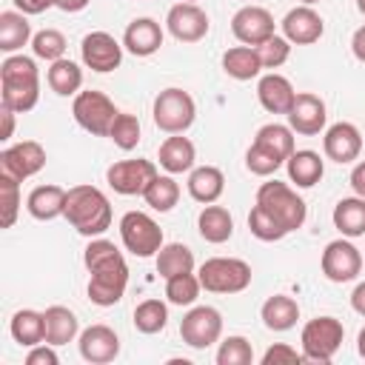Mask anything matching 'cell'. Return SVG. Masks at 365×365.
<instances>
[{
  "label": "cell",
  "mask_w": 365,
  "mask_h": 365,
  "mask_svg": "<svg viewBox=\"0 0 365 365\" xmlns=\"http://www.w3.org/2000/svg\"><path fill=\"white\" fill-rule=\"evenodd\" d=\"M83 262L88 268V299L100 308L117 305L128 285V265L123 251L111 240L94 237L83 251Z\"/></svg>",
  "instance_id": "obj_1"
},
{
  "label": "cell",
  "mask_w": 365,
  "mask_h": 365,
  "mask_svg": "<svg viewBox=\"0 0 365 365\" xmlns=\"http://www.w3.org/2000/svg\"><path fill=\"white\" fill-rule=\"evenodd\" d=\"M40 100V71L34 57L9 54L0 63V103L17 114H26Z\"/></svg>",
  "instance_id": "obj_2"
},
{
  "label": "cell",
  "mask_w": 365,
  "mask_h": 365,
  "mask_svg": "<svg viewBox=\"0 0 365 365\" xmlns=\"http://www.w3.org/2000/svg\"><path fill=\"white\" fill-rule=\"evenodd\" d=\"M63 217L71 222V228L77 234L94 240L111 228V202L97 185L80 182V185L68 188Z\"/></svg>",
  "instance_id": "obj_3"
},
{
  "label": "cell",
  "mask_w": 365,
  "mask_h": 365,
  "mask_svg": "<svg viewBox=\"0 0 365 365\" xmlns=\"http://www.w3.org/2000/svg\"><path fill=\"white\" fill-rule=\"evenodd\" d=\"M257 205H262L288 234L302 228L305 217H308V205L297 194V188H291L288 182H279V180H268L257 188Z\"/></svg>",
  "instance_id": "obj_4"
},
{
  "label": "cell",
  "mask_w": 365,
  "mask_h": 365,
  "mask_svg": "<svg viewBox=\"0 0 365 365\" xmlns=\"http://www.w3.org/2000/svg\"><path fill=\"white\" fill-rule=\"evenodd\" d=\"M200 282L211 294H240L251 285V265L240 257H211L197 271Z\"/></svg>",
  "instance_id": "obj_5"
},
{
  "label": "cell",
  "mask_w": 365,
  "mask_h": 365,
  "mask_svg": "<svg viewBox=\"0 0 365 365\" xmlns=\"http://www.w3.org/2000/svg\"><path fill=\"white\" fill-rule=\"evenodd\" d=\"M151 117H154V125L165 134H182L191 128L194 117H197V103L188 91L171 86V88H163L157 97H154V106H151Z\"/></svg>",
  "instance_id": "obj_6"
},
{
  "label": "cell",
  "mask_w": 365,
  "mask_h": 365,
  "mask_svg": "<svg viewBox=\"0 0 365 365\" xmlns=\"http://www.w3.org/2000/svg\"><path fill=\"white\" fill-rule=\"evenodd\" d=\"M345 339V325L336 317H314L302 325L299 345L308 362H331Z\"/></svg>",
  "instance_id": "obj_7"
},
{
  "label": "cell",
  "mask_w": 365,
  "mask_h": 365,
  "mask_svg": "<svg viewBox=\"0 0 365 365\" xmlns=\"http://www.w3.org/2000/svg\"><path fill=\"white\" fill-rule=\"evenodd\" d=\"M120 240H123L125 251L140 259L157 257V251L165 245L160 222L145 211H125L120 217Z\"/></svg>",
  "instance_id": "obj_8"
},
{
  "label": "cell",
  "mask_w": 365,
  "mask_h": 365,
  "mask_svg": "<svg viewBox=\"0 0 365 365\" xmlns=\"http://www.w3.org/2000/svg\"><path fill=\"white\" fill-rule=\"evenodd\" d=\"M71 114L77 120L80 128H86L88 134L94 137H108L111 131V123L114 117L120 114L117 106L111 103V97H106L103 91H77L74 94V103H71Z\"/></svg>",
  "instance_id": "obj_9"
},
{
  "label": "cell",
  "mask_w": 365,
  "mask_h": 365,
  "mask_svg": "<svg viewBox=\"0 0 365 365\" xmlns=\"http://www.w3.org/2000/svg\"><path fill=\"white\" fill-rule=\"evenodd\" d=\"M180 336L194 351L211 348L222 336V314L211 305H194L180 322Z\"/></svg>",
  "instance_id": "obj_10"
},
{
  "label": "cell",
  "mask_w": 365,
  "mask_h": 365,
  "mask_svg": "<svg viewBox=\"0 0 365 365\" xmlns=\"http://www.w3.org/2000/svg\"><path fill=\"white\" fill-rule=\"evenodd\" d=\"M160 171H157V165L151 160H143V157H137V160H117V163H111L106 168V182L117 194H123V197H137V194L143 197V191L151 185V180Z\"/></svg>",
  "instance_id": "obj_11"
},
{
  "label": "cell",
  "mask_w": 365,
  "mask_h": 365,
  "mask_svg": "<svg viewBox=\"0 0 365 365\" xmlns=\"http://www.w3.org/2000/svg\"><path fill=\"white\" fill-rule=\"evenodd\" d=\"M319 268L325 274V279L331 282H351L359 277L362 271V251L348 240V237H339V240H331L322 251V259H319Z\"/></svg>",
  "instance_id": "obj_12"
},
{
  "label": "cell",
  "mask_w": 365,
  "mask_h": 365,
  "mask_svg": "<svg viewBox=\"0 0 365 365\" xmlns=\"http://www.w3.org/2000/svg\"><path fill=\"white\" fill-rule=\"evenodd\" d=\"M46 165V148L37 140H23L0 151V174L17 182L34 177Z\"/></svg>",
  "instance_id": "obj_13"
},
{
  "label": "cell",
  "mask_w": 365,
  "mask_h": 365,
  "mask_svg": "<svg viewBox=\"0 0 365 365\" xmlns=\"http://www.w3.org/2000/svg\"><path fill=\"white\" fill-rule=\"evenodd\" d=\"M231 34L242 46H259L268 37L277 34V23H274V17H271L268 9L248 3V6H242V9L234 11V17H231Z\"/></svg>",
  "instance_id": "obj_14"
},
{
  "label": "cell",
  "mask_w": 365,
  "mask_h": 365,
  "mask_svg": "<svg viewBox=\"0 0 365 365\" xmlns=\"http://www.w3.org/2000/svg\"><path fill=\"white\" fill-rule=\"evenodd\" d=\"M80 57L86 68L97 74H108L123 63V43H117L108 31H88L80 40Z\"/></svg>",
  "instance_id": "obj_15"
},
{
  "label": "cell",
  "mask_w": 365,
  "mask_h": 365,
  "mask_svg": "<svg viewBox=\"0 0 365 365\" xmlns=\"http://www.w3.org/2000/svg\"><path fill=\"white\" fill-rule=\"evenodd\" d=\"M165 29H168V34H171L174 40H180V43H200V40L208 34L211 23H208V14H205L197 3L180 0V3H174V6L168 9V14H165Z\"/></svg>",
  "instance_id": "obj_16"
},
{
  "label": "cell",
  "mask_w": 365,
  "mask_h": 365,
  "mask_svg": "<svg viewBox=\"0 0 365 365\" xmlns=\"http://www.w3.org/2000/svg\"><path fill=\"white\" fill-rule=\"evenodd\" d=\"M285 117H288V125H291L294 134L317 137L319 131H325V123H328L325 100L311 94V91H299L294 97V106H291V111Z\"/></svg>",
  "instance_id": "obj_17"
},
{
  "label": "cell",
  "mask_w": 365,
  "mask_h": 365,
  "mask_svg": "<svg viewBox=\"0 0 365 365\" xmlns=\"http://www.w3.org/2000/svg\"><path fill=\"white\" fill-rule=\"evenodd\" d=\"M77 345H80V356L91 365H106V362H114L120 356V336L114 328H108L103 322L80 331Z\"/></svg>",
  "instance_id": "obj_18"
},
{
  "label": "cell",
  "mask_w": 365,
  "mask_h": 365,
  "mask_svg": "<svg viewBox=\"0 0 365 365\" xmlns=\"http://www.w3.org/2000/svg\"><path fill=\"white\" fill-rule=\"evenodd\" d=\"M362 151V134L354 123H334L322 134V154L339 165H348Z\"/></svg>",
  "instance_id": "obj_19"
},
{
  "label": "cell",
  "mask_w": 365,
  "mask_h": 365,
  "mask_svg": "<svg viewBox=\"0 0 365 365\" xmlns=\"http://www.w3.org/2000/svg\"><path fill=\"white\" fill-rule=\"evenodd\" d=\"M282 37L291 46H311L322 37L325 31V20L319 17V11H314L311 6H297L282 17Z\"/></svg>",
  "instance_id": "obj_20"
},
{
  "label": "cell",
  "mask_w": 365,
  "mask_h": 365,
  "mask_svg": "<svg viewBox=\"0 0 365 365\" xmlns=\"http://www.w3.org/2000/svg\"><path fill=\"white\" fill-rule=\"evenodd\" d=\"M163 46V26L154 17H134L123 31V48L134 57H151Z\"/></svg>",
  "instance_id": "obj_21"
},
{
  "label": "cell",
  "mask_w": 365,
  "mask_h": 365,
  "mask_svg": "<svg viewBox=\"0 0 365 365\" xmlns=\"http://www.w3.org/2000/svg\"><path fill=\"white\" fill-rule=\"evenodd\" d=\"M294 97H297V91H294L291 80L277 71L262 74L257 83V100L268 114H288L294 106Z\"/></svg>",
  "instance_id": "obj_22"
},
{
  "label": "cell",
  "mask_w": 365,
  "mask_h": 365,
  "mask_svg": "<svg viewBox=\"0 0 365 365\" xmlns=\"http://www.w3.org/2000/svg\"><path fill=\"white\" fill-rule=\"evenodd\" d=\"M160 168L165 174H182V171H191L194 168V160H197V148L188 137L182 134H171L160 143Z\"/></svg>",
  "instance_id": "obj_23"
},
{
  "label": "cell",
  "mask_w": 365,
  "mask_h": 365,
  "mask_svg": "<svg viewBox=\"0 0 365 365\" xmlns=\"http://www.w3.org/2000/svg\"><path fill=\"white\" fill-rule=\"evenodd\" d=\"M285 171L297 188H314L325 174V160L311 148H299L285 160Z\"/></svg>",
  "instance_id": "obj_24"
},
{
  "label": "cell",
  "mask_w": 365,
  "mask_h": 365,
  "mask_svg": "<svg viewBox=\"0 0 365 365\" xmlns=\"http://www.w3.org/2000/svg\"><path fill=\"white\" fill-rule=\"evenodd\" d=\"M66 194H68V188H60V185H51V182L37 185L26 197V211L34 220H43V222L46 220H54V217H63V211H66Z\"/></svg>",
  "instance_id": "obj_25"
},
{
  "label": "cell",
  "mask_w": 365,
  "mask_h": 365,
  "mask_svg": "<svg viewBox=\"0 0 365 365\" xmlns=\"http://www.w3.org/2000/svg\"><path fill=\"white\" fill-rule=\"evenodd\" d=\"M185 185H188L191 200L208 205V202H217V200L222 197V191H225V177H222V171H220L217 165H197V168L188 171V182H185Z\"/></svg>",
  "instance_id": "obj_26"
},
{
  "label": "cell",
  "mask_w": 365,
  "mask_h": 365,
  "mask_svg": "<svg viewBox=\"0 0 365 365\" xmlns=\"http://www.w3.org/2000/svg\"><path fill=\"white\" fill-rule=\"evenodd\" d=\"M197 231H200V237H202L205 242H211V245L228 242L231 234H234V217L228 214L225 205L208 202V205H202V211H200V217H197Z\"/></svg>",
  "instance_id": "obj_27"
},
{
  "label": "cell",
  "mask_w": 365,
  "mask_h": 365,
  "mask_svg": "<svg viewBox=\"0 0 365 365\" xmlns=\"http://www.w3.org/2000/svg\"><path fill=\"white\" fill-rule=\"evenodd\" d=\"M259 317L268 331H291L299 319V302L288 294H274L262 302Z\"/></svg>",
  "instance_id": "obj_28"
},
{
  "label": "cell",
  "mask_w": 365,
  "mask_h": 365,
  "mask_svg": "<svg viewBox=\"0 0 365 365\" xmlns=\"http://www.w3.org/2000/svg\"><path fill=\"white\" fill-rule=\"evenodd\" d=\"M43 317H46V342L54 348L74 342V336L80 334V319L66 305H51L43 311Z\"/></svg>",
  "instance_id": "obj_29"
},
{
  "label": "cell",
  "mask_w": 365,
  "mask_h": 365,
  "mask_svg": "<svg viewBox=\"0 0 365 365\" xmlns=\"http://www.w3.org/2000/svg\"><path fill=\"white\" fill-rule=\"evenodd\" d=\"M334 228L348 237V240H356V237H365V197H342L336 205H334Z\"/></svg>",
  "instance_id": "obj_30"
},
{
  "label": "cell",
  "mask_w": 365,
  "mask_h": 365,
  "mask_svg": "<svg viewBox=\"0 0 365 365\" xmlns=\"http://www.w3.org/2000/svg\"><path fill=\"white\" fill-rule=\"evenodd\" d=\"M9 331H11V339L23 348H31V345H40L46 342V317L43 311H34V308H20L11 322H9Z\"/></svg>",
  "instance_id": "obj_31"
},
{
  "label": "cell",
  "mask_w": 365,
  "mask_h": 365,
  "mask_svg": "<svg viewBox=\"0 0 365 365\" xmlns=\"http://www.w3.org/2000/svg\"><path fill=\"white\" fill-rule=\"evenodd\" d=\"M31 23L23 11H3L0 14V51L17 54L23 46L31 43Z\"/></svg>",
  "instance_id": "obj_32"
},
{
  "label": "cell",
  "mask_w": 365,
  "mask_h": 365,
  "mask_svg": "<svg viewBox=\"0 0 365 365\" xmlns=\"http://www.w3.org/2000/svg\"><path fill=\"white\" fill-rule=\"evenodd\" d=\"M46 83H48V88H51L54 94H60V97H74V94L80 91V86H83V68H80L74 60L60 57V60H54V63L48 66Z\"/></svg>",
  "instance_id": "obj_33"
},
{
  "label": "cell",
  "mask_w": 365,
  "mask_h": 365,
  "mask_svg": "<svg viewBox=\"0 0 365 365\" xmlns=\"http://www.w3.org/2000/svg\"><path fill=\"white\" fill-rule=\"evenodd\" d=\"M222 71L234 80H254L262 71L259 54L254 46H234L222 54Z\"/></svg>",
  "instance_id": "obj_34"
},
{
  "label": "cell",
  "mask_w": 365,
  "mask_h": 365,
  "mask_svg": "<svg viewBox=\"0 0 365 365\" xmlns=\"http://www.w3.org/2000/svg\"><path fill=\"white\" fill-rule=\"evenodd\" d=\"M194 271V251L182 242H165L157 251V274L163 279L177 277V274H188Z\"/></svg>",
  "instance_id": "obj_35"
},
{
  "label": "cell",
  "mask_w": 365,
  "mask_h": 365,
  "mask_svg": "<svg viewBox=\"0 0 365 365\" xmlns=\"http://www.w3.org/2000/svg\"><path fill=\"white\" fill-rule=\"evenodd\" d=\"M143 200L148 208L165 214L180 202V182L174 180V174H157L151 180V185L143 191Z\"/></svg>",
  "instance_id": "obj_36"
},
{
  "label": "cell",
  "mask_w": 365,
  "mask_h": 365,
  "mask_svg": "<svg viewBox=\"0 0 365 365\" xmlns=\"http://www.w3.org/2000/svg\"><path fill=\"white\" fill-rule=\"evenodd\" d=\"M254 143H259L262 148L274 151L279 160H288L297 151L294 148V131H291V125H282V123H265L254 134Z\"/></svg>",
  "instance_id": "obj_37"
},
{
  "label": "cell",
  "mask_w": 365,
  "mask_h": 365,
  "mask_svg": "<svg viewBox=\"0 0 365 365\" xmlns=\"http://www.w3.org/2000/svg\"><path fill=\"white\" fill-rule=\"evenodd\" d=\"M168 325V305L163 299H143L134 308V328L140 334H160Z\"/></svg>",
  "instance_id": "obj_38"
},
{
  "label": "cell",
  "mask_w": 365,
  "mask_h": 365,
  "mask_svg": "<svg viewBox=\"0 0 365 365\" xmlns=\"http://www.w3.org/2000/svg\"><path fill=\"white\" fill-rule=\"evenodd\" d=\"M200 291H202V282H200V277L194 271L165 279V297H168L171 305H194Z\"/></svg>",
  "instance_id": "obj_39"
},
{
  "label": "cell",
  "mask_w": 365,
  "mask_h": 365,
  "mask_svg": "<svg viewBox=\"0 0 365 365\" xmlns=\"http://www.w3.org/2000/svg\"><path fill=\"white\" fill-rule=\"evenodd\" d=\"M140 134H143L140 120H137L134 114H128V111H120V114L114 117V123H111V131H108L111 143H114L120 151H131V148H137Z\"/></svg>",
  "instance_id": "obj_40"
},
{
  "label": "cell",
  "mask_w": 365,
  "mask_h": 365,
  "mask_svg": "<svg viewBox=\"0 0 365 365\" xmlns=\"http://www.w3.org/2000/svg\"><path fill=\"white\" fill-rule=\"evenodd\" d=\"M254 362V348L245 336L231 334L220 342L217 348V365H251Z\"/></svg>",
  "instance_id": "obj_41"
},
{
  "label": "cell",
  "mask_w": 365,
  "mask_h": 365,
  "mask_svg": "<svg viewBox=\"0 0 365 365\" xmlns=\"http://www.w3.org/2000/svg\"><path fill=\"white\" fill-rule=\"evenodd\" d=\"M66 37H63V31H57V29H43V31H37L34 37H31V51H34V57H40V60H46V63H54V60H60V57H66Z\"/></svg>",
  "instance_id": "obj_42"
},
{
  "label": "cell",
  "mask_w": 365,
  "mask_h": 365,
  "mask_svg": "<svg viewBox=\"0 0 365 365\" xmlns=\"http://www.w3.org/2000/svg\"><path fill=\"white\" fill-rule=\"evenodd\" d=\"M248 231H251L257 240H262V242H279V240L288 234L262 205H254V208L248 211Z\"/></svg>",
  "instance_id": "obj_43"
},
{
  "label": "cell",
  "mask_w": 365,
  "mask_h": 365,
  "mask_svg": "<svg viewBox=\"0 0 365 365\" xmlns=\"http://www.w3.org/2000/svg\"><path fill=\"white\" fill-rule=\"evenodd\" d=\"M279 165H285V160H279L274 151L262 148L259 143H251V145H248V151H245V168H248L251 174H257V177H271Z\"/></svg>",
  "instance_id": "obj_44"
},
{
  "label": "cell",
  "mask_w": 365,
  "mask_h": 365,
  "mask_svg": "<svg viewBox=\"0 0 365 365\" xmlns=\"http://www.w3.org/2000/svg\"><path fill=\"white\" fill-rule=\"evenodd\" d=\"M254 48H257V54H259L262 68H279V66L291 57V43H288L282 34H274V37H268L265 43H259V46H254Z\"/></svg>",
  "instance_id": "obj_45"
},
{
  "label": "cell",
  "mask_w": 365,
  "mask_h": 365,
  "mask_svg": "<svg viewBox=\"0 0 365 365\" xmlns=\"http://www.w3.org/2000/svg\"><path fill=\"white\" fill-rule=\"evenodd\" d=\"M0 205H3V228H11L20 211V182L3 174H0Z\"/></svg>",
  "instance_id": "obj_46"
},
{
  "label": "cell",
  "mask_w": 365,
  "mask_h": 365,
  "mask_svg": "<svg viewBox=\"0 0 365 365\" xmlns=\"http://www.w3.org/2000/svg\"><path fill=\"white\" fill-rule=\"evenodd\" d=\"M279 362L294 365V362H305V356H302V351H297V348H291V345H285V342H274V345L262 354V365H279Z\"/></svg>",
  "instance_id": "obj_47"
},
{
  "label": "cell",
  "mask_w": 365,
  "mask_h": 365,
  "mask_svg": "<svg viewBox=\"0 0 365 365\" xmlns=\"http://www.w3.org/2000/svg\"><path fill=\"white\" fill-rule=\"evenodd\" d=\"M57 362H60V356H57L54 345H48V342L31 345L26 354V365H57Z\"/></svg>",
  "instance_id": "obj_48"
},
{
  "label": "cell",
  "mask_w": 365,
  "mask_h": 365,
  "mask_svg": "<svg viewBox=\"0 0 365 365\" xmlns=\"http://www.w3.org/2000/svg\"><path fill=\"white\" fill-rule=\"evenodd\" d=\"M51 6H57V0H14V9L23 14H43Z\"/></svg>",
  "instance_id": "obj_49"
},
{
  "label": "cell",
  "mask_w": 365,
  "mask_h": 365,
  "mask_svg": "<svg viewBox=\"0 0 365 365\" xmlns=\"http://www.w3.org/2000/svg\"><path fill=\"white\" fill-rule=\"evenodd\" d=\"M351 188H354V194L365 197V160L351 168Z\"/></svg>",
  "instance_id": "obj_50"
},
{
  "label": "cell",
  "mask_w": 365,
  "mask_h": 365,
  "mask_svg": "<svg viewBox=\"0 0 365 365\" xmlns=\"http://www.w3.org/2000/svg\"><path fill=\"white\" fill-rule=\"evenodd\" d=\"M351 51H354V57H356L359 63H365V26H359V29L354 31V37H351Z\"/></svg>",
  "instance_id": "obj_51"
},
{
  "label": "cell",
  "mask_w": 365,
  "mask_h": 365,
  "mask_svg": "<svg viewBox=\"0 0 365 365\" xmlns=\"http://www.w3.org/2000/svg\"><path fill=\"white\" fill-rule=\"evenodd\" d=\"M14 114L17 111H11V108H3V131H0V140L6 143V140H11V134H14Z\"/></svg>",
  "instance_id": "obj_52"
},
{
  "label": "cell",
  "mask_w": 365,
  "mask_h": 365,
  "mask_svg": "<svg viewBox=\"0 0 365 365\" xmlns=\"http://www.w3.org/2000/svg\"><path fill=\"white\" fill-rule=\"evenodd\" d=\"M351 308H354L359 317H365V282H359V285L354 288V294H351Z\"/></svg>",
  "instance_id": "obj_53"
},
{
  "label": "cell",
  "mask_w": 365,
  "mask_h": 365,
  "mask_svg": "<svg viewBox=\"0 0 365 365\" xmlns=\"http://www.w3.org/2000/svg\"><path fill=\"white\" fill-rule=\"evenodd\" d=\"M91 0H57V9L60 11H83Z\"/></svg>",
  "instance_id": "obj_54"
},
{
  "label": "cell",
  "mask_w": 365,
  "mask_h": 365,
  "mask_svg": "<svg viewBox=\"0 0 365 365\" xmlns=\"http://www.w3.org/2000/svg\"><path fill=\"white\" fill-rule=\"evenodd\" d=\"M356 351H359V356L365 359V328H362L359 336H356Z\"/></svg>",
  "instance_id": "obj_55"
},
{
  "label": "cell",
  "mask_w": 365,
  "mask_h": 365,
  "mask_svg": "<svg viewBox=\"0 0 365 365\" xmlns=\"http://www.w3.org/2000/svg\"><path fill=\"white\" fill-rule=\"evenodd\" d=\"M356 9H359V14L365 17V0H356Z\"/></svg>",
  "instance_id": "obj_56"
},
{
  "label": "cell",
  "mask_w": 365,
  "mask_h": 365,
  "mask_svg": "<svg viewBox=\"0 0 365 365\" xmlns=\"http://www.w3.org/2000/svg\"><path fill=\"white\" fill-rule=\"evenodd\" d=\"M302 6H314V3H319V0H299Z\"/></svg>",
  "instance_id": "obj_57"
},
{
  "label": "cell",
  "mask_w": 365,
  "mask_h": 365,
  "mask_svg": "<svg viewBox=\"0 0 365 365\" xmlns=\"http://www.w3.org/2000/svg\"><path fill=\"white\" fill-rule=\"evenodd\" d=\"M185 3H197V0H185Z\"/></svg>",
  "instance_id": "obj_58"
}]
</instances>
